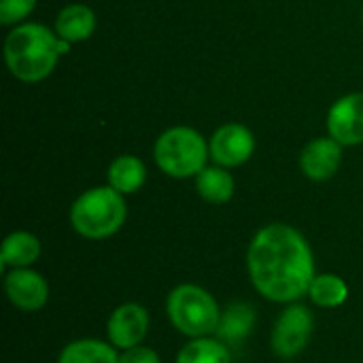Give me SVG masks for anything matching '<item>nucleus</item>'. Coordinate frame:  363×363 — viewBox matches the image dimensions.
Instances as JSON below:
<instances>
[{
    "label": "nucleus",
    "instance_id": "obj_7",
    "mask_svg": "<svg viewBox=\"0 0 363 363\" xmlns=\"http://www.w3.org/2000/svg\"><path fill=\"white\" fill-rule=\"evenodd\" d=\"M211 157L217 166L236 168L249 162L255 151V136L242 123H225L211 136Z\"/></svg>",
    "mask_w": 363,
    "mask_h": 363
},
{
    "label": "nucleus",
    "instance_id": "obj_9",
    "mask_svg": "<svg viewBox=\"0 0 363 363\" xmlns=\"http://www.w3.org/2000/svg\"><path fill=\"white\" fill-rule=\"evenodd\" d=\"M147 332H149V313L140 304H134V302H128L115 308L106 325L111 345L121 351L138 347L143 338L147 336Z\"/></svg>",
    "mask_w": 363,
    "mask_h": 363
},
{
    "label": "nucleus",
    "instance_id": "obj_1",
    "mask_svg": "<svg viewBox=\"0 0 363 363\" xmlns=\"http://www.w3.org/2000/svg\"><path fill=\"white\" fill-rule=\"evenodd\" d=\"M247 268L253 287L277 304L304 298L317 277L308 240L287 223H270L253 236Z\"/></svg>",
    "mask_w": 363,
    "mask_h": 363
},
{
    "label": "nucleus",
    "instance_id": "obj_5",
    "mask_svg": "<svg viewBox=\"0 0 363 363\" xmlns=\"http://www.w3.org/2000/svg\"><path fill=\"white\" fill-rule=\"evenodd\" d=\"M170 323L187 338H204L217 332L221 311L215 298L198 285H179L166 302Z\"/></svg>",
    "mask_w": 363,
    "mask_h": 363
},
{
    "label": "nucleus",
    "instance_id": "obj_12",
    "mask_svg": "<svg viewBox=\"0 0 363 363\" xmlns=\"http://www.w3.org/2000/svg\"><path fill=\"white\" fill-rule=\"evenodd\" d=\"M253 325H255V308L247 302H234L221 313L215 336L228 347H238L249 338Z\"/></svg>",
    "mask_w": 363,
    "mask_h": 363
},
{
    "label": "nucleus",
    "instance_id": "obj_16",
    "mask_svg": "<svg viewBox=\"0 0 363 363\" xmlns=\"http://www.w3.org/2000/svg\"><path fill=\"white\" fill-rule=\"evenodd\" d=\"M147 181V168L136 155H119L108 166V185L119 194H136Z\"/></svg>",
    "mask_w": 363,
    "mask_h": 363
},
{
    "label": "nucleus",
    "instance_id": "obj_14",
    "mask_svg": "<svg viewBox=\"0 0 363 363\" xmlns=\"http://www.w3.org/2000/svg\"><path fill=\"white\" fill-rule=\"evenodd\" d=\"M40 255V242L30 232H13L0 249V268H30Z\"/></svg>",
    "mask_w": 363,
    "mask_h": 363
},
{
    "label": "nucleus",
    "instance_id": "obj_13",
    "mask_svg": "<svg viewBox=\"0 0 363 363\" xmlns=\"http://www.w3.org/2000/svg\"><path fill=\"white\" fill-rule=\"evenodd\" d=\"M96 32V13L85 4H68L55 17V34L68 43H83Z\"/></svg>",
    "mask_w": 363,
    "mask_h": 363
},
{
    "label": "nucleus",
    "instance_id": "obj_15",
    "mask_svg": "<svg viewBox=\"0 0 363 363\" xmlns=\"http://www.w3.org/2000/svg\"><path fill=\"white\" fill-rule=\"evenodd\" d=\"M196 189L202 200L211 204H225L234 198L236 181L223 166H206L196 177Z\"/></svg>",
    "mask_w": 363,
    "mask_h": 363
},
{
    "label": "nucleus",
    "instance_id": "obj_18",
    "mask_svg": "<svg viewBox=\"0 0 363 363\" xmlns=\"http://www.w3.org/2000/svg\"><path fill=\"white\" fill-rule=\"evenodd\" d=\"M177 363H232L228 345L219 338H191L177 355Z\"/></svg>",
    "mask_w": 363,
    "mask_h": 363
},
{
    "label": "nucleus",
    "instance_id": "obj_11",
    "mask_svg": "<svg viewBox=\"0 0 363 363\" xmlns=\"http://www.w3.org/2000/svg\"><path fill=\"white\" fill-rule=\"evenodd\" d=\"M342 164V145L332 136L311 140L300 153V170L311 181L332 179Z\"/></svg>",
    "mask_w": 363,
    "mask_h": 363
},
{
    "label": "nucleus",
    "instance_id": "obj_17",
    "mask_svg": "<svg viewBox=\"0 0 363 363\" xmlns=\"http://www.w3.org/2000/svg\"><path fill=\"white\" fill-rule=\"evenodd\" d=\"M57 363H119V353L113 345L87 338L66 345Z\"/></svg>",
    "mask_w": 363,
    "mask_h": 363
},
{
    "label": "nucleus",
    "instance_id": "obj_8",
    "mask_svg": "<svg viewBox=\"0 0 363 363\" xmlns=\"http://www.w3.org/2000/svg\"><path fill=\"white\" fill-rule=\"evenodd\" d=\"M328 132L342 147L363 143V91L338 98L328 113Z\"/></svg>",
    "mask_w": 363,
    "mask_h": 363
},
{
    "label": "nucleus",
    "instance_id": "obj_10",
    "mask_svg": "<svg viewBox=\"0 0 363 363\" xmlns=\"http://www.w3.org/2000/svg\"><path fill=\"white\" fill-rule=\"evenodd\" d=\"M4 291L9 302L26 313L43 308L49 300L47 281L30 268H13L4 277Z\"/></svg>",
    "mask_w": 363,
    "mask_h": 363
},
{
    "label": "nucleus",
    "instance_id": "obj_6",
    "mask_svg": "<svg viewBox=\"0 0 363 363\" xmlns=\"http://www.w3.org/2000/svg\"><path fill=\"white\" fill-rule=\"evenodd\" d=\"M313 328V313L302 304H289L272 330V351L283 359L298 357L308 347Z\"/></svg>",
    "mask_w": 363,
    "mask_h": 363
},
{
    "label": "nucleus",
    "instance_id": "obj_19",
    "mask_svg": "<svg viewBox=\"0 0 363 363\" xmlns=\"http://www.w3.org/2000/svg\"><path fill=\"white\" fill-rule=\"evenodd\" d=\"M308 298L321 308H336L347 302L349 287L336 274H317L311 283Z\"/></svg>",
    "mask_w": 363,
    "mask_h": 363
},
{
    "label": "nucleus",
    "instance_id": "obj_2",
    "mask_svg": "<svg viewBox=\"0 0 363 363\" xmlns=\"http://www.w3.org/2000/svg\"><path fill=\"white\" fill-rule=\"evenodd\" d=\"M60 55V36L43 23H19L4 38L6 66L23 83L47 79L55 70Z\"/></svg>",
    "mask_w": 363,
    "mask_h": 363
},
{
    "label": "nucleus",
    "instance_id": "obj_3",
    "mask_svg": "<svg viewBox=\"0 0 363 363\" xmlns=\"http://www.w3.org/2000/svg\"><path fill=\"white\" fill-rule=\"evenodd\" d=\"M128 217L123 194L106 187H91L81 194L70 208V223L74 232L89 240H102L121 230Z\"/></svg>",
    "mask_w": 363,
    "mask_h": 363
},
{
    "label": "nucleus",
    "instance_id": "obj_20",
    "mask_svg": "<svg viewBox=\"0 0 363 363\" xmlns=\"http://www.w3.org/2000/svg\"><path fill=\"white\" fill-rule=\"evenodd\" d=\"M36 6V0H0V23L19 26Z\"/></svg>",
    "mask_w": 363,
    "mask_h": 363
},
{
    "label": "nucleus",
    "instance_id": "obj_4",
    "mask_svg": "<svg viewBox=\"0 0 363 363\" xmlns=\"http://www.w3.org/2000/svg\"><path fill=\"white\" fill-rule=\"evenodd\" d=\"M211 149L204 136L187 125H177L162 132L153 147L157 168L172 179L198 177L206 168Z\"/></svg>",
    "mask_w": 363,
    "mask_h": 363
},
{
    "label": "nucleus",
    "instance_id": "obj_21",
    "mask_svg": "<svg viewBox=\"0 0 363 363\" xmlns=\"http://www.w3.org/2000/svg\"><path fill=\"white\" fill-rule=\"evenodd\" d=\"M119 363H162L160 355L149 347H132L119 355Z\"/></svg>",
    "mask_w": 363,
    "mask_h": 363
}]
</instances>
